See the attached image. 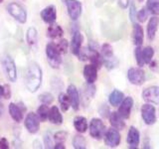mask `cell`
Returning a JSON list of instances; mask_svg holds the SVG:
<instances>
[{
	"label": "cell",
	"instance_id": "1",
	"mask_svg": "<svg viewBox=\"0 0 159 149\" xmlns=\"http://www.w3.org/2000/svg\"><path fill=\"white\" fill-rule=\"evenodd\" d=\"M42 70L35 62L29 64L26 76H25V86L30 93H36L42 84Z\"/></svg>",
	"mask_w": 159,
	"mask_h": 149
},
{
	"label": "cell",
	"instance_id": "2",
	"mask_svg": "<svg viewBox=\"0 0 159 149\" xmlns=\"http://www.w3.org/2000/svg\"><path fill=\"white\" fill-rule=\"evenodd\" d=\"M46 55L48 63L53 69H58L62 63V54L55 43H49L46 47Z\"/></svg>",
	"mask_w": 159,
	"mask_h": 149
},
{
	"label": "cell",
	"instance_id": "3",
	"mask_svg": "<svg viewBox=\"0 0 159 149\" xmlns=\"http://www.w3.org/2000/svg\"><path fill=\"white\" fill-rule=\"evenodd\" d=\"M89 129L91 136L97 139V140H101L102 138H103L104 133L107 131L106 125H104L102 119L99 118H93L89 122Z\"/></svg>",
	"mask_w": 159,
	"mask_h": 149
},
{
	"label": "cell",
	"instance_id": "4",
	"mask_svg": "<svg viewBox=\"0 0 159 149\" xmlns=\"http://www.w3.org/2000/svg\"><path fill=\"white\" fill-rule=\"evenodd\" d=\"M7 11L15 20H17L18 22L24 24L27 21V12H26V10H25V8L21 6L20 4L16 2H12L8 4Z\"/></svg>",
	"mask_w": 159,
	"mask_h": 149
},
{
	"label": "cell",
	"instance_id": "5",
	"mask_svg": "<svg viewBox=\"0 0 159 149\" xmlns=\"http://www.w3.org/2000/svg\"><path fill=\"white\" fill-rule=\"evenodd\" d=\"M1 64L3 71L6 74V76L10 82H16L17 79V69L15 66L14 61L9 56H4L1 59Z\"/></svg>",
	"mask_w": 159,
	"mask_h": 149
},
{
	"label": "cell",
	"instance_id": "6",
	"mask_svg": "<svg viewBox=\"0 0 159 149\" xmlns=\"http://www.w3.org/2000/svg\"><path fill=\"white\" fill-rule=\"evenodd\" d=\"M141 117L146 125H153L156 122V109L151 103H145L141 106Z\"/></svg>",
	"mask_w": 159,
	"mask_h": 149
},
{
	"label": "cell",
	"instance_id": "7",
	"mask_svg": "<svg viewBox=\"0 0 159 149\" xmlns=\"http://www.w3.org/2000/svg\"><path fill=\"white\" fill-rule=\"evenodd\" d=\"M127 79L134 86H141L145 82V73L140 68H130L127 71Z\"/></svg>",
	"mask_w": 159,
	"mask_h": 149
},
{
	"label": "cell",
	"instance_id": "8",
	"mask_svg": "<svg viewBox=\"0 0 159 149\" xmlns=\"http://www.w3.org/2000/svg\"><path fill=\"white\" fill-rule=\"evenodd\" d=\"M104 143L107 147L111 148H114L117 147L119 145L121 140L120 134H119V131L116 128H108L107 130L104 133Z\"/></svg>",
	"mask_w": 159,
	"mask_h": 149
},
{
	"label": "cell",
	"instance_id": "9",
	"mask_svg": "<svg viewBox=\"0 0 159 149\" xmlns=\"http://www.w3.org/2000/svg\"><path fill=\"white\" fill-rule=\"evenodd\" d=\"M141 97L143 101L146 102L147 103L159 106V87L152 86L146 88L145 89H143Z\"/></svg>",
	"mask_w": 159,
	"mask_h": 149
},
{
	"label": "cell",
	"instance_id": "10",
	"mask_svg": "<svg viewBox=\"0 0 159 149\" xmlns=\"http://www.w3.org/2000/svg\"><path fill=\"white\" fill-rule=\"evenodd\" d=\"M25 127L30 133H37L40 129V119L35 112H29L25 117Z\"/></svg>",
	"mask_w": 159,
	"mask_h": 149
},
{
	"label": "cell",
	"instance_id": "11",
	"mask_svg": "<svg viewBox=\"0 0 159 149\" xmlns=\"http://www.w3.org/2000/svg\"><path fill=\"white\" fill-rule=\"evenodd\" d=\"M66 5L68 9L69 16L71 17L72 20L76 21L81 16L83 6L82 3L79 0H66Z\"/></svg>",
	"mask_w": 159,
	"mask_h": 149
},
{
	"label": "cell",
	"instance_id": "12",
	"mask_svg": "<svg viewBox=\"0 0 159 149\" xmlns=\"http://www.w3.org/2000/svg\"><path fill=\"white\" fill-rule=\"evenodd\" d=\"M132 106H133V98L131 97H124L120 104H119L117 112L123 119H127L130 117Z\"/></svg>",
	"mask_w": 159,
	"mask_h": 149
},
{
	"label": "cell",
	"instance_id": "13",
	"mask_svg": "<svg viewBox=\"0 0 159 149\" xmlns=\"http://www.w3.org/2000/svg\"><path fill=\"white\" fill-rule=\"evenodd\" d=\"M126 142L128 144V147L130 149H136L138 148L139 143H140V133H139L138 129L134 126H130L128 129Z\"/></svg>",
	"mask_w": 159,
	"mask_h": 149
},
{
	"label": "cell",
	"instance_id": "14",
	"mask_svg": "<svg viewBox=\"0 0 159 149\" xmlns=\"http://www.w3.org/2000/svg\"><path fill=\"white\" fill-rule=\"evenodd\" d=\"M41 18L45 23L53 24L57 19V9L55 5H49L41 11Z\"/></svg>",
	"mask_w": 159,
	"mask_h": 149
},
{
	"label": "cell",
	"instance_id": "15",
	"mask_svg": "<svg viewBox=\"0 0 159 149\" xmlns=\"http://www.w3.org/2000/svg\"><path fill=\"white\" fill-rule=\"evenodd\" d=\"M67 94L69 96L70 98V102H71V106L73 107L74 111H79L80 108V93L78 92L77 88L74 86V84H70L67 88Z\"/></svg>",
	"mask_w": 159,
	"mask_h": 149
},
{
	"label": "cell",
	"instance_id": "16",
	"mask_svg": "<svg viewBox=\"0 0 159 149\" xmlns=\"http://www.w3.org/2000/svg\"><path fill=\"white\" fill-rule=\"evenodd\" d=\"M84 42V36L80 31H75L72 37V42H71V50L72 53L75 56H78L80 54V51L82 49V45Z\"/></svg>",
	"mask_w": 159,
	"mask_h": 149
},
{
	"label": "cell",
	"instance_id": "17",
	"mask_svg": "<svg viewBox=\"0 0 159 149\" xmlns=\"http://www.w3.org/2000/svg\"><path fill=\"white\" fill-rule=\"evenodd\" d=\"M84 78L86 79L87 84H93L98 79V68L93 65H87L84 68Z\"/></svg>",
	"mask_w": 159,
	"mask_h": 149
},
{
	"label": "cell",
	"instance_id": "18",
	"mask_svg": "<svg viewBox=\"0 0 159 149\" xmlns=\"http://www.w3.org/2000/svg\"><path fill=\"white\" fill-rule=\"evenodd\" d=\"M158 26H159V18L154 15V16H152L149 19L147 24V38L149 41H153L155 39Z\"/></svg>",
	"mask_w": 159,
	"mask_h": 149
},
{
	"label": "cell",
	"instance_id": "19",
	"mask_svg": "<svg viewBox=\"0 0 159 149\" xmlns=\"http://www.w3.org/2000/svg\"><path fill=\"white\" fill-rule=\"evenodd\" d=\"M132 38L134 45L137 46H141L143 44V38H144V32L140 24L133 23V31H132Z\"/></svg>",
	"mask_w": 159,
	"mask_h": 149
},
{
	"label": "cell",
	"instance_id": "20",
	"mask_svg": "<svg viewBox=\"0 0 159 149\" xmlns=\"http://www.w3.org/2000/svg\"><path fill=\"white\" fill-rule=\"evenodd\" d=\"M109 122H111V125L117 130H122L125 127L124 119L116 111L111 112V114H109Z\"/></svg>",
	"mask_w": 159,
	"mask_h": 149
},
{
	"label": "cell",
	"instance_id": "21",
	"mask_svg": "<svg viewBox=\"0 0 159 149\" xmlns=\"http://www.w3.org/2000/svg\"><path fill=\"white\" fill-rule=\"evenodd\" d=\"M9 113L10 116L12 117V119L16 122H21L23 119V111L21 109L18 104L11 102L9 104Z\"/></svg>",
	"mask_w": 159,
	"mask_h": 149
},
{
	"label": "cell",
	"instance_id": "22",
	"mask_svg": "<svg viewBox=\"0 0 159 149\" xmlns=\"http://www.w3.org/2000/svg\"><path fill=\"white\" fill-rule=\"evenodd\" d=\"M48 118L51 123L53 124H62L63 123V115L60 112L58 106H53L50 108Z\"/></svg>",
	"mask_w": 159,
	"mask_h": 149
},
{
	"label": "cell",
	"instance_id": "23",
	"mask_svg": "<svg viewBox=\"0 0 159 149\" xmlns=\"http://www.w3.org/2000/svg\"><path fill=\"white\" fill-rule=\"evenodd\" d=\"M47 34H48V37L51 39L61 38L64 34V30L60 25L53 23V24H50V26L47 30Z\"/></svg>",
	"mask_w": 159,
	"mask_h": 149
},
{
	"label": "cell",
	"instance_id": "24",
	"mask_svg": "<svg viewBox=\"0 0 159 149\" xmlns=\"http://www.w3.org/2000/svg\"><path fill=\"white\" fill-rule=\"evenodd\" d=\"M74 127L80 133H84L88 130V121L87 118L84 116H76L74 118Z\"/></svg>",
	"mask_w": 159,
	"mask_h": 149
},
{
	"label": "cell",
	"instance_id": "25",
	"mask_svg": "<svg viewBox=\"0 0 159 149\" xmlns=\"http://www.w3.org/2000/svg\"><path fill=\"white\" fill-rule=\"evenodd\" d=\"M123 98H124V94L122 92H120L119 89H113L108 97V102L111 103V106H118Z\"/></svg>",
	"mask_w": 159,
	"mask_h": 149
},
{
	"label": "cell",
	"instance_id": "26",
	"mask_svg": "<svg viewBox=\"0 0 159 149\" xmlns=\"http://www.w3.org/2000/svg\"><path fill=\"white\" fill-rule=\"evenodd\" d=\"M26 40L27 43L30 46H35L37 45L38 42V32L37 30L34 27H30L27 30V34H26Z\"/></svg>",
	"mask_w": 159,
	"mask_h": 149
},
{
	"label": "cell",
	"instance_id": "27",
	"mask_svg": "<svg viewBox=\"0 0 159 149\" xmlns=\"http://www.w3.org/2000/svg\"><path fill=\"white\" fill-rule=\"evenodd\" d=\"M141 54H142V60H143L144 65L145 64L149 65V63L153 60L155 52H154V49L152 47H145L141 50Z\"/></svg>",
	"mask_w": 159,
	"mask_h": 149
},
{
	"label": "cell",
	"instance_id": "28",
	"mask_svg": "<svg viewBox=\"0 0 159 149\" xmlns=\"http://www.w3.org/2000/svg\"><path fill=\"white\" fill-rule=\"evenodd\" d=\"M101 53H102L101 55H102V62L104 61V60H108V59H111V58L114 57V55H113V49L111 47V45H109L107 43L103 44L102 46Z\"/></svg>",
	"mask_w": 159,
	"mask_h": 149
},
{
	"label": "cell",
	"instance_id": "29",
	"mask_svg": "<svg viewBox=\"0 0 159 149\" xmlns=\"http://www.w3.org/2000/svg\"><path fill=\"white\" fill-rule=\"evenodd\" d=\"M73 146L74 148L76 149H86L87 148V143H86V139L83 135H76L74 138H73Z\"/></svg>",
	"mask_w": 159,
	"mask_h": 149
},
{
	"label": "cell",
	"instance_id": "30",
	"mask_svg": "<svg viewBox=\"0 0 159 149\" xmlns=\"http://www.w3.org/2000/svg\"><path fill=\"white\" fill-rule=\"evenodd\" d=\"M146 8L153 15H159V0H147Z\"/></svg>",
	"mask_w": 159,
	"mask_h": 149
},
{
	"label": "cell",
	"instance_id": "31",
	"mask_svg": "<svg viewBox=\"0 0 159 149\" xmlns=\"http://www.w3.org/2000/svg\"><path fill=\"white\" fill-rule=\"evenodd\" d=\"M59 102L61 104V108L63 111H67L70 107V104H71L69 96L67 93H61L59 94Z\"/></svg>",
	"mask_w": 159,
	"mask_h": 149
},
{
	"label": "cell",
	"instance_id": "32",
	"mask_svg": "<svg viewBox=\"0 0 159 149\" xmlns=\"http://www.w3.org/2000/svg\"><path fill=\"white\" fill-rule=\"evenodd\" d=\"M50 108L48 107L47 104H43L40 106L38 111H37V115L40 119V121H46L48 118V114H49Z\"/></svg>",
	"mask_w": 159,
	"mask_h": 149
},
{
	"label": "cell",
	"instance_id": "33",
	"mask_svg": "<svg viewBox=\"0 0 159 149\" xmlns=\"http://www.w3.org/2000/svg\"><path fill=\"white\" fill-rule=\"evenodd\" d=\"M39 101L41 102L43 104H51L54 102V97L52 93H43L39 96Z\"/></svg>",
	"mask_w": 159,
	"mask_h": 149
},
{
	"label": "cell",
	"instance_id": "34",
	"mask_svg": "<svg viewBox=\"0 0 159 149\" xmlns=\"http://www.w3.org/2000/svg\"><path fill=\"white\" fill-rule=\"evenodd\" d=\"M149 16V11L147 10L146 7H144L142 9H140L139 11L136 13V19L138 20L139 22L142 23V22H145L147 18Z\"/></svg>",
	"mask_w": 159,
	"mask_h": 149
},
{
	"label": "cell",
	"instance_id": "35",
	"mask_svg": "<svg viewBox=\"0 0 159 149\" xmlns=\"http://www.w3.org/2000/svg\"><path fill=\"white\" fill-rule=\"evenodd\" d=\"M141 46H137L135 51H134V56H135V60H136V63L138 65L139 68H141L144 66V63H143V60H142V54H141Z\"/></svg>",
	"mask_w": 159,
	"mask_h": 149
},
{
	"label": "cell",
	"instance_id": "36",
	"mask_svg": "<svg viewBox=\"0 0 159 149\" xmlns=\"http://www.w3.org/2000/svg\"><path fill=\"white\" fill-rule=\"evenodd\" d=\"M56 46L59 49V51L61 52V54H66L69 48V43L66 39H62L56 44Z\"/></svg>",
	"mask_w": 159,
	"mask_h": 149
},
{
	"label": "cell",
	"instance_id": "37",
	"mask_svg": "<svg viewBox=\"0 0 159 149\" xmlns=\"http://www.w3.org/2000/svg\"><path fill=\"white\" fill-rule=\"evenodd\" d=\"M68 133L66 131H58L54 134V140L56 143H64L65 140L67 139Z\"/></svg>",
	"mask_w": 159,
	"mask_h": 149
},
{
	"label": "cell",
	"instance_id": "38",
	"mask_svg": "<svg viewBox=\"0 0 159 149\" xmlns=\"http://www.w3.org/2000/svg\"><path fill=\"white\" fill-rule=\"evenodd\" d=\"M44 145H45V148H53V135L50 132L45 133Z\"/></svg>",
	"mask_w": 159,
	"mask_h": 149
},
{
	"label": "cell",
	"instance_id": "39",
	"mask_svg": "<svg viewBox=\"0 0 159 149\" xmlns=\"http://www.w3.org/2000/svg\"><path fill=\"white\" fill-rule=\"evenodd\" d=\"M136 7H135V5H134L133 3L130 4V10H129V17H130V20H131V22L134 23V21H135V19H136Z\"/></svg>",
	"mask_w": 159,
	"mask_h": 149
},
{
	"label": "cell",
	"instance_id": "40",
	"mask_svg": "<svg viewBox=\"0 0 159 149\" xmlns=\"http://www.w3.org/2000/svg\"><path fill=\"white\" fill-rule=\"evenodd\" d=\"M3 97L5 99H9L11 97V88L9 84H5L3 87Z\"/></svg>",
	"mask_w": 159,
	"mask_h": 149
},
{
	"label": "cell",
	"instance_id": "41",
	"mask_svg": "<svg viewBox=\"0 0 159 149\" xmlns=\"http://www.w3.org/2000/svg\"><path fill=\"white\" fill-rule=\"evenodd\" d=\"M99 114L102 115L103 117H108L111 112H109V108L107 106V104H102V107L99 108Z\"/></svg>",
	"mask_w": 159,
	"mask_h": 149
},
{
	"label": "cell",
	"instance_id": "42",
	"mask_svg": "<svg viewBox=\"0 0 159 149\" xmlns=\"http://www.w3.org/2000/svg\"><path fill=\"white\" fill-rule=\"evenodd\" d=\"M9 148V142L5 137L0 139V149H8Z\"/></svg>",
	"mask_w": 159,
	"mask_h": 149
},
{
	"label": "cell",
	"instance_id": "43",
	"mask_svg": "<svg viewBox=\"0 0 159 149\" xmlns=\"http://www.w3.org/2000/svg\"><path fill=\"white\" fill-rule=\"evenodd\" d=\"M129 3H130V0H118V5L120 6L122 9H125L128 7Z\"/></svg>",
	"mask_w": 159,
	"mask_h": 149
},
{
	"label": "cell",
	"instance_id": "44",
	"mask_svg": "<svg viewBox=\"0 0 159 149\" xmlns=\"http://www.w3.org/2000/svg\"><path fill=\"white\" fill-rule=\"evenodd\" d=\"M143 148H151L150 143H149V139H148V138H146V139H145V142H143Z\"/></svg>",
	"mask_w": 159,
	"mask_h": 149
},
{
	"label": "cell",
	"instance_id": "45",
	"mask_svg": "<svg viewBox=\"0 0 159 149\" xmlns=\"http://www.w3.org/2000/svg\"><path fill=\"white\" fill-rule=\"evenodd\" d=\"M54 148H55V149H65L66 147H65L64 143H57L56 145L54 146Z\"/></svg>",
	"mask_w": 159,
	"mask_h": 149
},
{
	"label": "cell",
	"instance_id": "46",
	"mask_svg": "<svg viewBox=\"0 0 159 149\" xmlns=\"http://www.w3.org/2000/svg\"><path fill=\"white\" fill-rule=\"evenodd\" d=\"M4 112V106H3V103L2 102H0V116L2 115Z\"/></svg>",
	"mask_w": 159,
	"mask_h": 149
},
{
	"label": "cell",
	"instance_id": "47",
	"mask_svg": "<svg viewBox=\"0 0 159 149\" xmlns=\"http://www.w3.org/2000/svg\"><path fill=\"white\" fill-rule=\"evenodd\" d=\"M3 97V87L0 84V98Z\"/></svg>",
	"mask_w": 159,
	"mask_h": 149
},
{
	"label": "cell",
	"instance_id": "48",
	"mask_svg": "<svg viewBox=\"0 0 159 149\" xmlns=\"http://www.w3.org/2000/svg\"><path fill=\"white\" fill-rule=\"evenodd\" d=\"M139 2H143V0H138Z\"/></svg>",
	"mask_w": 159,
	"mask_h": 149
},
{
	"label": "cell",
	"instance_id": "49",
	"mask_svg": "<svg viewBox=\"0 0 159 149\" xmlns=\"http://www.w3.org/2000/svg\"><path fill=\"white\" fill-rule=\"evenodd\" d=\"M3 2V0H0V3H2Z\"/></svg>",
	"mask_w": 159,
	"mask_h": 149
}]
</instances>
